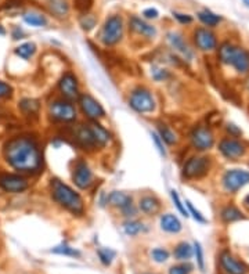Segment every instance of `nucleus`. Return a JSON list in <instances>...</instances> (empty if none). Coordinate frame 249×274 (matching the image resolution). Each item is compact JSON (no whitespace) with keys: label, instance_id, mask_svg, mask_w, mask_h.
<instances>
[{"label":"nucleus","instance_id":"f257e3e1","mask_svg":"<svg viewBox=\"0 0 249 274\" xmlns=\"http://www.w3.org/2000/svg\"><path fill=\"white\" fill-rule=\"evenodd\" d=\"M3 155L6 162L19 174H36L43 166L39 140L31 135L11 137L4 144Z\"/></svg>","mask_w":249,"mask_h":274},{"label":"nucleus","instance_id":"f03ea898","mask_svg":"<svg viewBox=\"0 0 249 274\" xmlns=\"http://www.w3.org/2000/svg\"><path fill=\"white\" fill-rule=\"evenodd\" d=\"M50 194L53 201L69 213L75 216H82L84 213V202L81 194L60 179L53 177L50 180Z\"/></svg>","mask_w":249,"mask_h":274},{"label":"nucleus","instance_id":"7ed1b4c3","mask_svg":"<svg viewBox=\"0 0 249 274\" xmlns=\"http://www.w3.org/2000/svg\"><path fill=\"white\" fill-rule=\"evenodd\" d=\"M220 63L231 65L237 72L247 73L249 71V54L241 47L231 45L230 42L221 43L217 50Z\"/></svg>","mask_w":249,"mask_h":274},{"label":"nucleus","instance_id":"20e7f679","mask_svg":"<svg viewBox=\"0 0 249 274\" xmlns=\"http://www.w3.org/2000/svg\"><path fill=\"white\" fill-rule=\"evenodd\" d=\"M123 32H125L123 19L118 14H114L105 19L104 25L101 27V31L99 34V40L105 47H111V46L119 43L123 37Z\"/></svg>","mask_w":249,"mask_h":274},{"label":"nucleus","instance_id":"39448f33","mask_svg":"<svg viewBox=\"0 0 249 274\" xmlns=\"http://www.w3.org/2000/svg\"><path fill=\"white\" fill-rule=\"evenodd\" d=\"M129 105L137 114H151L157 110V101L151 90L144 86L133 89L129 96Z\"/></svg>","mask_w":249,"mask_h":274},{"label":"nucleus","instance_id":"423d86ee","mask_svg":"<svg viewBox=\"0 0 249 274\" xmlns=\"http://www.w3.org/2000/svg\"><path fill=\"white\" fill-rule=\"evenodd\" d=\"M49 118L57 123H71L78 118V110L71 101L60 99L49 104Z\"/></svg>","mask_w":249,"mask_h":274},{"label":"nucleus","instance_id":"0eeeda50","mask_svg":"<svg viewBox=\"0 0 249 274\" xmlns=\"http://www.w3.org/2000/svg\"><path fill=\"white\" fill-rule=\"evenodd\" d=\"M78 107L82 112V115L87 120H100L105 117V110L100 104V101L96 100L89 93H81L78 97Z\"/></svg>","mask_w":249,"mask_h":274},{"label":"nucleus","instance_id":"6e6552de","mask_svg":"<svg viewBox=\"0 0 249 274\" xmlns=\"http://www.w3.org/2000/svg\"><path fill=\"white\" fill-rule=\"evenodd\" d=\"M58 91L61 94V97L64 100L75 101L78 100V97L81 96V90H79V79L72 71H66L64 75L60 78L58 81Z\"/></svg>","mask_w":249,"mask_h":274},{"label":"nucleus","instance_id":"1a4fd4ad","mask_svg":"<svg viewBox=\"0 0 249 274\" xmlns=\"http://www.w3.org/2000/svg\"><path fill=\"white\" fill-rule=\"evenodd\" d=\"M211 169V159L206 156H191L183 166V176L188 180L201 179Z\"/></svg>","mask_w":249,"mask_h":274},{"label":"nucleus","instance_id":"9d476101","mask_svg":"<svg viewBox=\"0 0 249 274\" xmlns=\"http://www.w3.org/2000/svg\"><path fill=\"white\" fill-rule=\"evenodd\" d=\"M190 141L191 146L197 151H208L215 144V137L211 129L203 125H198L191 130L190 133Z\"/></svg>","mask_w":249,"mask_h":274},{"label":"nucleus","instance_id":"9b49d317","mask_svg":"<svg viewBox=\"0 0 249 274\" xmlns=\"http://www.w3.org/2000/svg\"><path fill=\"white\" fill-rule=\"evenodd\" d=\"M72 182L75 186L81 190H89L94 183V176H93L92 169L87 165L86 161L78 159L74 165L72 171Z\"/></svg>","mask_w":249,"mask_h":274},{"label":"nucleus","instance_id":"f8f14e48","mask_svg":"<svg viewBox=\"0 0 249 274\" xmlns=\"http://www.w3.org/2000/svg\"><path fill=\"white\" fill-rule=\"evenodd\" d=\"M249 184V172L242 169H231L223 176V187L229 192H237L244 186Z\"/></svg>","mask_w":249,"mask_h":274},{"label":"nucleus","instance_id":"ddd939ff","mask_svg":"<svg viewBox=\"0 0 249 274\" xmlns=\"http://www.w3.org/2000/svg\"><path fill=\"white\" fill-rule=\"evenodd\" d=\"M166 40H167V45L170 46V49H172L175 53H177V54L180 55L184 61H187V63H191V61H193V49L185 42L182 34L172 31V32H169V34L166 35Z\"/></svg>","mask_w":249,"mask_h":274},{"label":"nucleus","instance_id":"4468645a","mask_svg":"<svg viewBox=\"0 0 249 274\" xmlns=\"http://www.w3.org/2000/svg\"><path fill=\"white\" fill-rule=\"evenodd\" d=\"M29 183L22 174L1 173L0 174V188L6 192L19 194L28 190Z\"/></svg>","mask_w":249,"mask_h":274},{"label":"nucleus","instance_id":"2eb2a0df","mask_svg":"<svg viewBox=\"0 0 249 274\" xmlns=\"http://www.w3.org/2000/svg\"><path fill=\"white\" fill-rule=\"evenodd\" d=\"M194 42L197 47L202 51H212L217 46L216 35L208 28H198L194 32Z\"/></svg>","mask_w":249,"mask_h":274},{"label":"nucleus","instance_id":"dca6fc26","mask_svg":"<svg viewBox=\"0 0 249 274\" xmlns=\"http://www.w3.org/2000/svg\"><path fill=\"white\" fill-rule=\"evenodd\" d=\"M74 140L78 146L84 151H94L97 150V144L93 138L92 132L89 125H78L74 129Z\"/></svg>","mask_w":249,"mask_h":274},{"label":"nucleus","instance_id":"f3484780","mask_svg":"<svg viewBox=\"0 0 249 274\" xmlns=\"http://www.w3.org/2000/svg\"><path fill=\"white\" fill-rule=\"evenodd\" d=\"M220 265L223 270L229 274H247L248 272L247 265L231 255L229 251H223L220 254Z\"/></svg>","mask_w":249,"mask_h":274},{"label":"nucleus","instance_id":"a211bd4d","mask_svg":"<svg viewBox=\"0 0 249 274\" xmlns=\"http://www.w3.org/2000/svg\"><path fill=\"white\" fill-rule=\"evenodd\" d=\"M219 150L227 159H237L245 154V146L235 138H223L219 144Z\"/></svg>","mask_w":249,"mask_h":274},{"label":"nucleus","instance_id":"6ab92c4d","mask_svg":"<svg viewBox=\"0 0 249 274\" xmlns=\"http://www.w3.org/2000/svg\"><path fill=\"white\" fill-rule=\"evenodd\" d=\"M87 125L90 128V132H92L93 138H94V141L97 144V148H104V147L108 146V143L112 138L110 132L104 128L99 120H89Z\"/></svg>","mask_w":249,"mask_h":274},{"label":"nucleus","instance_id":"aec40b11","mask_svg":"<svg viewBox=\"0 0 249 274\" xmlns=\"http://www.w3.org/2000/svg\"><path fill=\"white\" fill-rule=\"evenodd\" d=\"M129 25L130 29L137 34L140 36L147 37V39H154L157 36V29L155 27H152L151 24L146 22L144 19H141L137 16H133L132 18L129 19Z\"/></svg>","mask_w":249,"mask_h":274},{"label":"nucleus","instance_id":"412c9836","mask_svg":"<svg viewBox=\"0 0 249 274\" xmlns=\"http://www.w3.org/2000/svg\"><path fill=\"white\" fill-rule=\"evenodd\" d=\"M138 209L141 210L144 215L152 216L157 215L161 209V201L158 200L155 195H144L138 201Z\"/></svg>","mask_w":249,"mask_h":274},{"label":"nucleus","instance_id":"4be33fe9","mask_svg":"<svg viewBox=\"0 0 249 274\" xmlns=\"http://www.w3.org/2000/svg\"><path fill=\"white\" fill-rule=\"evenodd\" d=\"M132 202H133V197L125 191H112L107 195V204L118 209H123Z\"/></svg>","mask_w":249,"mask_h":274},{"label":"nucleus","instance_id":"5701e85b","mask_svg":"<svg viewBox=\"0 0 249 274\" xmlns=\"http://www.w3.org/2000/svg\"><path fill=\"white\" fill-rule=\"evenodd\" d=\"M159 224H161V228L166 231V233H170V234H177L182 231V223L180 220L177 219V216H175L173 213H165L161 216L159 219Z\"/></svg>","mask_w":249,"mask_h":274},{"label":"nucleus","instance_id":"b1692460","mask_svg":"<svg viewBox=\"0 0 249 274\" xmlns=\"http://www.w3.org/2000/svg\"><path fill=\"white\" fill-rule=\"evenodd\" d=\"M47 6L57 18H65L69 13V4L66 0H47Z\"/></svg>","mask_w":249,"mask_h":274},{"label":"nucleus","instance_id":"393cba45","mask_svg":"<svg viewBox=\"0 0 249 274\" xmlns=\"http://www.w3.org/2000/svg\"><path fill=\"white\" fill-rule=\"evenodd\" d=\"M22 18H24V22L28 24V25H31V27L42 28L47 25L46 17H45L43 14H40V13H36V11L25 13V14L22 16Z\"/></svg>","mask_w":249,"mask_h":274},{"label":"nucleus","instance_id":"a878e982","mask_svg":"<svg viewBox=\"0 0 249 274\" xmlns=\"http://www.w3.org/2000/svg\"><path fill=\"white\" fill-rule=\"evenodd\" d=\"M221 220L226 222V223H232V222H237V220L244 219V215L238 208H235L234 205H229L226 206L224 209L221 210L220 213Z\"/></svg>","mask_w":249,"mask_h":274},{"label":"nucleus","instance_id":"bb28decb","mask_svg":"<svg viewBox=\"0 0 249 274\" xmlns=\"http://www.w3.org/2000/svg\"><path fill=\"white\" fill-rule=\"evenodd\" d=\"M158 135L167 146H175L177 143V135L166 125H158Z\"/></svg>","mask_w":249,"mask_h":274},{"label":"nucleus","instance_id":"cd10ccee","mask_svg":"<svg viewBox=\"0 0 249 274\" xmlns=\"http://www.w3.org/2000/svg\"><path fill=\"white\" fill-rule=\"evenodd\" d=\"M198 19L202 22L203 25H206V27H216L221 21V18L217 14H215V13H212L211 10L208 9H205L198 13Z\"/></svg>","mask_w":249,"mask_h":274},{"label":"nucleus","instance_id":"c85d7f7f","mask_svg":"<svg viewBox=\"0 0 249 274\" xmlns=\"http://www.w3.org/2000/svg\"><path fill=\"white\" fill-rule=\"evenodd\" d=\"M14 53L18 55L19 58H22V60H29L31 57H33V54L36 53V45L33 42L22 43L18 47H16Z\"/></svg>","mask_w":249,"mask_h":274},{"label":"nucleus","instance_id":"c756f323","mask_svg":"<svg viewBox=\"0 0 249 274\" xmlns=\"http://www.w3.org/2000/svg\"><path fill=\"white\" fill-rule=\"evenodd\" d=\"M193 254V247L187 242H180L175 249V257L177 260H183V262H187L188 259H191Z\"/></svg>","mask_w":249,"mask_h":274},{"label":"nucleus","instance_id":"7c9ffc66","mask_svg":"<svg viewBox=\"0 0 249 274\" xmlns=\"http://www.w3.org/2000/svg\"><path fill=\"white\" fill-rule=\"evenodd\" d=\"M143 230H144V224H143L141 222H138V220L129 219L123 223V231H125L128 236H130V237L137 236L138 233H141Z\"/></svg>","mask_w":249,"mask_h":274},{"label":"nucleus","instance_id":"2f4dec72","mask_svg":"<svg viewBox=\"0 0 249 274\" xmlns=\"http://www.w3.org/2000/svg\"><path fill=\"white\" fill-rule=\"evenodd\" d=\"M50 252H53V254H57V255H64V256H71V257H79L81 256V252L78 251V249H75V248L69 247L68 244H60V245H57V247L51 248L50 249Z\"/></svg>","mask_w":249,"mask_h":274},{"label":"nucleus","instance_id":"473e14b6","mask_svg":"<svg viewBox=\"0 0 249 274\" xmlns=\"http://www.w3.org/2000/svg\"><path fill=\"white\" fill-rule=\"evenodd\" d=\"M19 108L28 115H33L39 111V101L33 100V99H24V100L19 101Z\"/></svg>","mask_w":249,"mask_h":274},{"label":"nucleus","instance_id":"72a5a7b5","mask_svg":"<svg viewBox=\"0 0 249 274\" xmlns=\"http://www.w3.org/2000/svg\"><path fill=\"white\" fill-rule=\"evenodd\" d=\"M97 255L100 257L101 263L104 266H110L112 263V260L115 259V255L116 252L112 251L111 248H99L97 249Z\"/></svg>","mask_w":249,"mask_h":274},{"label":"nucleus","instance_id":"f704fd0d","mask_svg":"<svg viewBox=\"0 0 249 274\" xmlns=\"http://www.w3.org/2000/svg\"><path fill=\"white\" fill-rule=\"evenodd\" d=\"M96 22H97V19L92 14H89V13H86V14H82V17L79 18V24H81V27H82L83 31H92L93 28L96 27Z\"/></svg>","mask_w":249,"mask_h":274},{"label":"nucleus","instance_id":"c9c22d12","mask_svg":"<svg viewBox=\"0 0 249 274\" xmlns=\"http://www.w3.org/2000/svg\"><path fill=\"white\" fill-rule=\"evenodd\" d=\"M151 76L157 82H164V81H166L169 78V71H166L165 68H162V67L155 65V67L151 68Z\"/></svg>","mask_w":249,"mask_h":274},{"label":"nucleus","instance_id":"e433bc0d","mask_svg":"<svg viewBox=\"0 0 249 274\" xmlns=\"http://www.w3.org/2000/svg\"><path fill=\"white\" fill-rule=\"evenodd\" d=\"M194 254L197 257V265L199 267L201 272H205V259H203V249L198 241L194 242Z\"/></svg>","mask_w":249,"mask_h":274},{"label":"nucleus","instance_id":"4c0bfd02","mask_svg":"<svg viewBox=\"0 0 249 274\" xmlns=\"http://www.w3.org/2000/svg\"><path fill=\"white\" fill-rule=\"evenodd\" d=\"M193 269L194 266L191 265V263L185 262V263L172 266V267L169 269V274H190L193 272Z\"/></svg>","mask_w":249,"mask_h":274},{"label":"nucleus","instance_id":"58836bf2","mask_svg":"<svg viewBox=\"0 0 249 274\" xmlns=\"http://www.w3.org/2000/svg\"><path fill=\"white\" fill-rule=\"evenodd\" d=\"M170 197H172V201L175 204V206L177 208V210H179L183 216L188 218L190 215H188V212H187V208H185L184 204L182 202V200H180V197H179V194H177L176 190H172V191H170Z\"/></svg>","mask_w":249,"mask_h":274},{"label":"nucleus","instance_id":"ea45409f","mask_svg":"<svg viewBox=\"0 0 249 274\" xmlns=\"http://www.w3.org/2000/svg\"><path fill=\"white\" fill-rule=\"evenodd\" d=\"M151 256L157 263H165L166 260L169 259V252L166 251L165 248H155V249H152Z\"/></svg>","mask_w":249,"mask_h":274},{"label":"nucleus","instance_id":"a19ab883","mask_svg":"<svg viewBox=\"0 0 249 274\" xmlns=\"http://www.w3.org/2000/svg\"><path fill=\"white\" fill-rule=\"evenodd\" d=\"M93 3H94V0H74V7L79 13L86 14L93 7Z\"/></svg>","mask_w":249,"mask_h":274},{"label":"nucleus","instance_id":"79ce46f5","mask_svg":"<svg viewBox=\"0 0 249 274\" xmlns=\"http://www.w3.org/2000/svg\"><path fill=\"white\" fill-rule=\"evenodd\" d=\"M185 205H187V208H188V209H187L188 215H193V218L197 220L198 223H202V224H205V223H206V219H205V216H203V215L201 213V212H199V210L195 209L193 204L188 201V200L185 201Z\"/></svg>","mask_w":249,"mask_h":274},{"label":"nucleus","instance_id":"37998d69","mask_svg":"<svg viewBox=\"0 0 249 274\" xmlns=\"http://www.w3.org/2000/svg\"><path fill=\"white\" fill-rule=\"evenodd\" d=\"M151 138H152V143H154V146L157 147V151L161 154V156H164V158H166V148L165 146H164V141H162V138L159 137V135L158 133H151Z\"/></svg>","mask_w":249,"mask_h":274},{"label":"nucleus","instance_id":"c03bdc74","mask_svg":"<svg viewBox=\"0 0 249 274\" xmlns=\"http://www.w3.org/2000/svg\"><path fill=\"white\" fill-rule=\"evenodd\" d=\"M11 93H13V87L10 86L9 83L0 81V99L10 97V96H11Z\"/></svg>","mask_w":249,"mask_h":274},{"label":"nucleus","instance_id":"a18cd8bd","mask_svg":"<svg viewBox=\"0 0 249 274\" xmlns=\"http://www.w3.org/2000/svg\"><path fill=\"white\" fill-rule=\"evenodd\" d=\"M120 212H122V215L126 216V218H133V216L137 215V208H136L134 204L132 202V204H129L128 206H125L123 209H120Z\"/></svg>","mask_w":249,"mask_h":274},{"label":"nucleus","instance_id":"49530a36","mask_svg":"<svg viewBox=\"0 0 249 274\" xmlns=\"http://www.w3.org/2000/svg\"><path fill=\"white\" fill-rule=\"evenodd\" d=\"M173 17H175L180 24H184V25H188L193 22V17L188 16V14H183V13H173Z\"/></svg>","mask_w":249,"mask_h":274},{"label":"nucleus","instance_id":"de8ad7c7","mask_svg":"<svg viewBox=\"0 0 249 274\" xmlns=\"http://www.w3.org/2000/svg\"><path fill=\"white\" fill-rule=\"evenodd\" d=\"M143 16L147 19H155L158 18L159 13H158L157 9H146L143 11Z\"/></svg>","mask_w":249,"mask_h":274},{"label":"nucleus","instance_id":"09e8293b","mask_svg":"<svg viewBox=\"0 0 249 274\" xmlns=\"http://www.w3.org/2000/svg\"><path fill=\"white\" fill-rule=\"evenodd\" d=\"M25 36V34H24V31L18 27H14L13 28V39L14 40H18V39H24Z\"/></svg>","mask_w":249,"mask_h":274},{"label":"nucleus","instance_id":"8fccbe9b","mask_svg":"<svg viewBox=\"0 0 249 274\" xmlns=\"http://www.w3.org/2000/svg\"><path fill=\"white\" fill-rule=\"evenodd\" d=\"M227 132L230 133L231 136H240L241 135V130L235 125H232V123H230V125H227Z\"/></svg>","mask_w":249,"mask_h":274},{"label":"nucleus","instance_id":"3c124183","mask_svg":"<svg viewBox=\"0 0 249 274\" xmlns=\"http://www.w3.org/2000/svg\"><path fill=\"white\" fill-rule=\"evenodd\" d=\"M244 205H245V206H247V208L249 209V195L245 197V200H244Z\"/></svg>","mask_w":249,"mask_h":274},{"label":"nucleus","instance_id":"603ef678","mask_svg":"<svg viewBox=\"0 0 249 274\" xmlns=\"http://www.w3.org/2000/svg\"><path fill=\"white\" fill-rule=\"evenodd\" d=\"M4 35H6V29L0 25V36H4Z\"/></svg>","mask_w":249,"mask_h":274},{"label":"nucleus","instance_id":"864d4df0","mask_svg":"<svg viewBox=\"0 0 249 274\" xmlns=\"http://www.w3.org/2000/svg\"><path fill=\"white\" fill-rule=\"evenodd\" d=\"M244 1V4L247 6V7H249V0H242Z\"/></svg>","mask_w":249,"mask_h":274},{"label":"nucleus","instance_id":"5fc2aeb1","mask_svg":"<svg viewBox=\"0 0 249 274\" xmlns=\"http://www.w3.org/2000/svg\"><path fill=\"white\" fill-rule=\"evenodd\" d=\"M248 89H249V79H248Z\"/></svg>","mask_w":249,"mask_h":274},{"label":"nucleus","instance_id":"6e6d98bb","mask_svg":"<svg viewBox=\"0 0 249 274\" xmlns=\"http://www.w3.org/2000/svg\"><path fill=\"white\" fill-rule=\"evenodd\" d=\"M248 54H249V53H248Z\"/></svg>","mask_w":249,"mask_h":274}]
</instances>
